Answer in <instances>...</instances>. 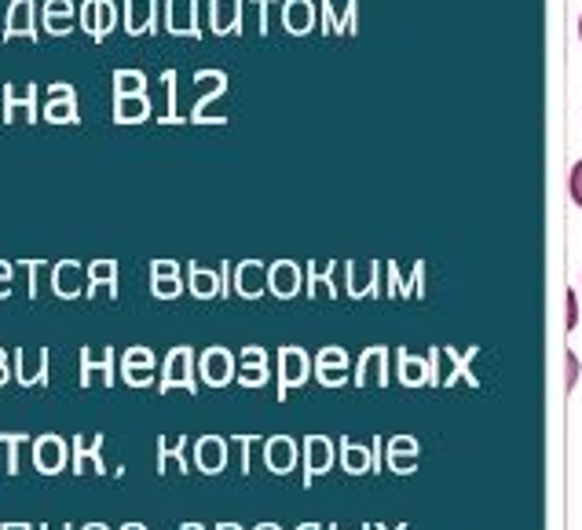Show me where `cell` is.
<instances>
[{
  "mask_svg": "<svg viewBox=\"0 0 582 530\" xmlns=\"http://www.w3.org/2000/svg\"><path fill=\"white\" fill-rule=\"evenodd\" d=\"M162 392H173V388H184V392H198L195 384V352L187 344H176L169 355H165V366H162Z\"/></svg>",
  "mask_w": 582,
  "mask_h": 530,
  "instance_id": "1",
  "label": "cell"
},
{
  "mask_svg": "<svg viewBox=\"0 0 582 530\" xmlns=\"http://www.w3.org/2000/svg\"><path fill=\"white\" fill-rule=\"evenodd\" d=\"M198 373H201V381L212 384V388H224V384H231V377L239 373V363H235V355L228 352V347L212 344V347L201 352Z\"/></svg>",
  "mask_w": 582,
  "mask_h": 530,
  "instance_id": "2",
  "label": "cell"
},
{
  "mask_svg": "<svg viewBox=\"0 0 582 530\" xmlns=\"http://www.w3.org/2000/svg\"><path fill=\"white\" fill-rule=\"evenodd\" d=\"M66 461H70V447H66L63 436H55V432H49V436H38V439H33V465H38L44 476L63 472Z\"/></svg>",
  "mask_w": 582,
  "mask_h": 530,
  "instance_id": "3",
  "label": "cell"
},
{
  "mask_svg": "<svg viewBox=\"0 0 582 530\" xmlns=\"http://www.w3.org/2000/svg\"><path fill=\"white\" fill-rule=\"evenodd\" d=\"M308 373H312V363H308V352H301V347H282L279 352V381H282V395L301 388V384L308 381Z\"/></svg>",
  "mask_w": 582,
  "mask_h": 530,
  "instance_id": "4",
  "label": "cell"
},
{
  "mask_svg": "<svg viewBox=\"0 0 582 530\" xmlns=\"http://www.w3.org/2000/svg\"><path fill=\"white\" fill-rule=\"evenodd\" d=\"M15 377L27 388H38V384L49 381V347H33V352H15Z\"/></svg>",
  "mask_w": 582,
  "mask_h": 530,
  "instance_id": "5",
  "label": "cell"
},
{
  "mask_svg": "<svg viewBox=\"0 0 582 530\" xmlns=\"http://www.w3.org/2000/svg\"><path fill=\"white\" fill-rule=\"evenodd\" d=\"M334 457H337V450L326 436H308L304 439V484H312L315 476L330 472Z\"/></svg>",
  "mask_w": 582,
  "mask_h": 530,
  "instance_id": "6",
  "label": "cell"
},
{
  "mask_svg": "<svg viewBox=\"0 0 582 530\" xmlns=\"http://www.w3.org/2000/svg\"><path fill=\"white\" fill-rule=\"evenodd\" d=\"M111 384L114 381V352L111 347H85L81 352V384Z\"/></svg>",
  "mask_w": 582,
  "mask_h": 530,
  "instance_id": "7",
  "label": "cell"
},
{
  "mask_svg": "<svg viewBox=\"0 0 582 530\" xmlns=\"http://www.w3.org/2000/svg\"><path fill=\"white\" fill-rule=\"evenodd\" d=\"M315 373H319V381H323L326 388H337V384L349 381V373H352L349 352H344V347H323L319 358H315Z\"/></svg>",
  "mask_w": 582,
  "mask_h": 530,
  "instance_id": "8",
  "label": "cell"
},
{
  "mask_svg": "<svg viewBox=\"0 0 582 530\" xmlns=\"http://www.w3.org/2000/svg\"><path fill=\"white\" fill-rule=\"evenodd\" d=\"M154 352L144 344H136V347H128V352L122 355V377L128 384H136V388H144V384L154 381Z\"/></svg>",
  "mask_w": 582,
  "mask_h": 530,
  "instance_id": "9",
  "label": "cell"
},
{
  "mask_svg": "<svg viewBox=\"0 0 582 530\" xmlns=\"http://www.w3.org/2000/svg\"><path fill=\"white\" fill-rule=\"evenodd\" d=\"M195 465L201 468L206 476H217L228 468V439L220 436H201L195 443Z\"/></svg>",
  "mask_w": 582,
  "mask_h": 530,
  "instance_id": "10",
  "label": "cell"
},
{
  "mask_svg": "<svg viewBox=\"0 0 582 530\" xmlns=\"http://www.w3.org/2000/svg\"><path fill=\"white\" fill-rule=\"evenodd\" d=\"M52 289L59 297H66V300H74L81 293H89V279H85V268L74 260H63V263H55V271H52Z\"/></svg>",
  "mask_w": 582,
  "mask_h": 530,
  "instance_id": "11",
  "label": "cell"
},
{
  "mask_svg": "<svg viewBox=\"0 0 582 530\" xmlns=\"http://www.w3.org/2000/svg\"><path fill=\"white\" fill-rule=\"evenodd\" d=\"M239 381L246 388H260L268 381V352L260 344H246L239 355Z\"/></svg>",
  "mask_w": 582,
  "mask_h": 530,
  "instance_id": "12",
  "label": "cell"
},
{
  "mask_svg": "<svg viewBox=\"0 0 582 530\" xmlns=\"http://www.w3.org/2000/svg\"><path fill=\"white\" fill-rule=\"evenodd\" d=\"M150 289H154V297H162V300L180 297V289H184L180 263H173V260H154V263H150Z\"/></svg>",
  "mask_w": 582,
  "mask_h": 530,
  "instance_id": "13",
  "label": "cell"
},
{
  "mask_svg": "<svg viewBox=\"0 0 582 530\" xmlns=\"http://www.w3.org/2000/svg\"><path fill=\"white\" fill-rule=\"evenodd\" d=\"M74 468L81 476L85 472H103V432L74 439Z\"/></svg>",
  "mask_w": 582,
  "mask_h": 530,
  "instance_id": "14",
  "label": "cell"
},
{
  "mask_svg": "<svg viewBox=\"0 0 582 530\" xmlns=\"http://www.w3.org/2000/svg\"><path fill=\"white\" fill-rule=\"evenodd\" d=\"M44 117H49V122H63V125L77 122V100L70 84H52L49 103H44Z\"/></svg>",
  "mask_w": 582,
  "mask_h": 530,
  "instance_id": "15",
  "label": "cell"
},
{
  "mask_svg": "<svg viewBox=\"0 0 582 530\" xmlns=\"http://www.w3.org/2000/svg\"><path fill=\"white\" fill-rule=\"evenodd\" d=\"M264 461L276 476H287L290 468L297 465V443L290 436H271L264 443Z\"/></svg>",
  "mask_w": 582,
  "mask_h": 530,
  "instance_id": "16",
  "label": "cell"
},
{
  "mask_svg": "<svg viewBox=\"0 0 582 530\" xmlns=\"http://www.w3.org/2000/svg\"><path fill=\"white\" fill-rule=\"evenodd\" d=\"M268 285H271V293H276V297L290 300L297 289H301V268H297L293 260L271 263V268H268Z\"/></svg>",
  "mask_w": 582,
  "mask_h": 530,
  "instance_id": "17",
  "label": "cell"
},
{
  "mask_svg": "<svg viewBox=\"0 0 582 530\" xmlns=\"http://www.w3.org/2000/svg\"><path fill=\"white\" fill-rule=\"evenodd\" d=\"M235 289H239L242 297H260L268 289V268L264 263H257V260H246L239 263V271H235Z\"/></svg>",
  "mask_w": 582,
  "mask_h": 530,
  "instance_id": "18",
  "label": "cell"
},
{
  "mask_svg": "<svg viewBox=\"0 0 582 530\" xmlns=\"http://www.w3.org/2000/svg\"><path fill=\"white\" fill-rule=\"evenodd\" d=\"M117 11L111 0H89L85 11H81V22H85V30L92 33V38H106V30L114 27Z\"/></svg>",
  "mask_w": 582,
  "mask_h": 530,
  "instance_id": "19",
  "label": "cell"
},
{
  "mask_svg": "<svg viewBox=\"0 0 582 530\" xmlns=\"http://www.w3.org/2000/svg\"><path fill=\"white\" fill-rule=\"evenodd\" d=\"M187 285H191V293L201 297V300L220 297L224 293V271L198 268V263H191V271H187Z\"/></svg>",
  "mask_w": 582,
  "mask_h": 530,
  "instance_id": "20",
  "label": "cell"
},
{
  "mask_svg": "<svg viewBox=\"0 0 582 530\" xmlns=\"http://www.w3.org/2000/svg\"><path fill=\"white\" fill-rule=\"evenodd\" d=\"M187 439H158V468L162 472H187V457H184Z\"/></svg>",
  "mask_w": 582,
  "mask_h": 530,
  "instance_id": "21",
  "label": "cell"
},
{
  "mask_svg": "<svg viewBox=\"0 0 582 530\" xmlns=\"http://www.w3.org/2000/svg\"><path fill=\"white\" fill-rule=\"evenodd\" d=\"M8 38H33V0H11Z\"/></svg>",
  "mask_w": 582,
  "mask_h": 530,
  "instance_id": "22",
  "label": "cell"
},
{
  "mask_svg": "<svg viewBox=\"0 0 582 530\" xmlns=\"http://www.w3.org/2000/svg\"><path fill=\"white\" fill-rule=\"evenodd\" d=\"M341 465H344V472H352V476L371 472L374 454H371V447H363V443L344 439V447H341Z\"/></svg>",
  "mask_w": 582,
  "mask_h": 530,
  "instance_id": "23",
  "label": "cell"
},
{
  "mask_svg": "<svg viewBox=\"0 0 582 530\" xmlns=\"http://www.w3.org/2000/svg\"><path fill=\"white\" fill-rule=\"evenodd\" d=\"M150 114V103H147V95L139 92V95H114V117L117 122H144V117Z\"/></svg>",
  "mask_w": 582,
  "mask_h": 530,
  "instance_id": "24",
  "label": "cell"
},
{
  "mask_svg": "<svg viewBox=\"0 0 582 530\" xmlns=\"http://www.w3.org/2000/svg\"><path fill=\"white\" fill-rule=\"evenodd\" d=\"M385 358H388V352L385 347H371L363 358H360V384H385Z\"/></svg>",
  "mask_w": 582,
  "mask_h": 530,
  "instance_id": "25",
  "label": "cell"
},
{
  "mask_svg": "<svg viewBox=\"0 0 582 530\" xmlns=\"http://www.w3.org/2000/svg\"><path fill=\"white\" fill-rule=\"evenodd\" d=\"M70 22H74V4H70V0H49V4H44V27L52 33H63Z\"/></svg>",
  "mask_w": 582,
  "mask_h": 530,
  "instance_id": "26",
  "label": "cell"
},
{
  "mask_svg": "<svg viewBox=\"0 0 582 530\" xmlns=\"http://www.w3.org/2000/svg\"><path fill=\"white\" fill-rule=\"evenodd\" d=\"M100 285H106L111 293H117V263L114 260H96L89 268V293H96Z\"/></svg>",
  "mask_w": 582,
  "mask_h": 530,
  "instance_id": "27",
  "label": "cell"
},
{
  "mask_svg": "<svg viewBox=\"0 0 582 530\" xmlns=\"http://www.w3.org/2000/svg\"><path fill=\"white\" fill-rule=\"evenodd\" d=\"M128 4V30L144 33L154 27V0H125Z\"/></svg>",
  "mask_w": 582,
  "mask_h": 530,
  "instance_id": "28",
  "label": "cell"
},
{
  "mask_svg": "<svg viewBox=\"0 0 582 530\" xmlns=\"http://www.w3.org/2000/svg\"><path fill=\"white\" fill-rule=\"evenodd\" d=\"M212 27L220 33L239 27V0H212Z\"/></svg>",
  "mask_w": 582,
  "mask_h": 530,
  "instance_id": "29",
  "label": "cell"
},
{
  "mask_svg": "<svg viewBox=\"0 0 582 530\" xmlns=\"http://www.w3.org/2000/svg\"><path fill=\"white\" fill-rule=\"evenodd\" d=\"M147 89V77L139 70H117L114 74V92L117 95H139Z\"/></svg>",
  "mask_w": 582,
  "mask_h": 530,
  "instance_id": "30",
  "label": "cell"
},
{
  "mask_svg": "<svg viewBox=\"0 0 582 530\" xmlns=\"http://www.w3.org/2000/svg\"><path fill=\"white\" fill-rule=\"evenodd\" d=\"M169 30L173 33H195V0L191 4H169Z\"/></svg>",
  "mask_w": 582,
  "mask_h": 530,
  "instance_id": "31",
  "label": "cell"
},
{
  "mask_svg": "<svg viewBox=\"0 0 582 530\" xmlns=\"http://www.w3.org/2000/svg\"><path fill=\"white\" fill-rule=\"evenodd\" d=\"M287 27L297 30V33H304L308 27H312V4H308V0H290L287 4Z\"/></svg>",
  "mask_w": 582,
  "mask_h": 530,
  "instance_id": "32",
  "label": "cell"
},
{
  "mask_svg": "<svg viewBox=\"0 0 582 530\" xmlns=\"http://www.w3.org/2000/svg\"><path fill=\"white\" fill-rule=\"evenodd\" d=\"M38 89L33 84H27V89H8V117H15V111H27V117H33V95Z\"/></svg>",
  "mask_w": 582,
  "mask_h": 530,
  "instance_id": "33",
  "label": "cell"
},
{
  "mask_svg": "<svg viewBox=\"0 0 582 530\" xmlns=\"http://www.w3.org/2000/svg\"><path fill=\"white\" fill-rule=\"evenodd\" d=\"M388 461H392V468H410V461H414V439H392L388 443Z\"/></svg>",
  "mask_w": 582,
  "mask_h": 530,
  "instance_id": "34",
  "label": "cell"
},
{
  "mask_svg": "<svg viewBox=\"0 0 582 530\" xmlns=\"http://www.w3.org/2000/svg\"><path fill=\"white\" fill-rule=\"evenodd\" d=\"M0 443H4V447H8V472L15 476V472H19V454H22V443H30V439L22 436V432H4V436H0Z\"/></svg>",
  "mask_w": 582,
  "mask_h": 530,
  "instance_id": "35",
  "label": "cell"
},
{
  "mask_svg": "<svg viewBox=\"0 0 582 530\" xmlns=\"http://www.w3.org/2000/svg\"><path fill=\"white\" fill-rule=\"evenodd\" d=\"M568 187H572V198H575V205L582 209V162L572 168V179H568Z\"/></svg>",
  "mask_w": 582,
  "mask_h": 530,
  "instance_id": "36",
  "label": "cell"
},
{
  "mask_svg": "<svg viewBox=\"0 0 582 530\" xmlns=\"http://www.w3.org/2000/svg\"><path fill=\"white\" fill-rule=\"evenodd\" d=\"M11 293V263L0 260V300Z\"/></svg>",
  "mask_w": 582,
  "mask_h": 530,
  "instance_id": "37",
  "label": "cell"
},
{
  "mask_svg": "<svg viewBox=\"0 0 582 530\" xmlns=\"http://www.w3.org/2000/svg\"><path fill=\"white\" fill-rule=\"evenodd\" d=\"M8 377H11V363H8V352L0 347V384H8Z\"/></svg>",
  "mask_w": 582,
  "mask_h": 530,
  "instance_id": "38",
  "label": "cell"
},
{
  "mask_svg": "<svg viewBox=\"0 0 582 530\" xmlns=\"http://www.w3.org/2000/svg\"><path fill=\"white\" fill-rule=\"evenodd\" d=\"M572 300H568V326H575V319H579V311H575V293H568Z\"/></svg>",
  "mask_w": 582,
  "mask_h": 530,
  "instance_id": "39",
  "label": "cell"
},
{
  "mask_svg": "<svg viewBox=\"0 0 582 530\" xmlns=\"http://www.w3.org/2000/svg\"><path fill=\"white\" fill-rule=\"evenodd\" d=\"M0 530H33V527H30V523H4Z\"/></svg>",
  "mask_w": 582,
  "mask_h": 530,
  "instance_id": "40",
  "label": "cell"
},
{
  "mask_svg": "<svg viewBox=\"0 0 582 530\" xmlns=\"http://www.w3.org/2000/svg\"><path fill=\"white\" fill-rule=\"evenodd\" d=\"M81 530H111V527H106V523H85Z\"/></svg>",
  "mask_w": 582,
  "mask_h": 530,
  "instance_id": "41",
  "label": "cell"
},
{
  "mask_svg": "<svg viewBox=\"0 0 582 530\" xmlns=\"http://www.w3.org/2000/svg\"><path fill=\"white\" fill-rule=\"evenodd\" d=\"M122 530H147V527H144V523H125Z\"/></svg>",
  "mask_w": 582,
  "mask_h": 530,
  "instance_id": "42",
  "label": "cell"
},
{
  "mask_svg": "<svg viewBox=\"0 0 582 530\" xmlns=\"http://www.w3.org/2000/svg\"><path fill=\"white\" fill-rule=\"evenodd\" d=\"M217 530H242V527H239V523H220Z\"/></svg>",
  "mask_w": 582,
  "mask_h": 530,
  "instance_id": "43",
  "label": "cell"
},
{
  "mask_svg": "<svg viewBox=\"0 0 582 530\" xmlns=\"http://www.w3.org/2000/svg\"><path fill=\"white\" fill-rule=\"evenodd\" d=\"M180 530H206V527H201V523H184Z\"/></svg>",
  "mask_w": 582,
  "mask_h": 530,
  "instance_id": "44",
  "label": "cell"
},
{
  "mask_svg": "<svg viewBox=\"0 0 582 530\" xmlns=\"http://www.w3.org/2000/svg\"><path fill=\"white\" fill-rule=\"evenodd\" d=\"M257 530H282V527H276V523H260Z\"/></svg>",
  "mask_w": 582,
  "mask_h": 530,
  "instance_id": "45",
  "label": "cell"
},
{
  "mask_svg": "<svg viewBox=\"0 0 582 530\" xmlns=\"http://www.w3.org/2000/svg\"><path fill=\"white\" fill-rule=\"evenodd\" d=\"M297 530H319L315 523H304V527H297Z\"/></svg>",
  "mask_w": 582,
  "mask_h": 530,
  "instance_id": "46",
  "label": "cell"
},
{
  "mask_svg": "<svg viewBox=\"0 0 582 530\" xmlns=\"http://www.w3.org/2000/svg\"><path fill=\"white\" fill-rule=\"evenodd\" d=\"M41 530H52V527H41ZM59 530H74V527H59Z\"/></svg>",
  "mask_w": 582,
  "mask_h": 530,
  "instance_id": "47",
  "label": "cell"
},
{
  "mask_svg": "<svg viewBox=\"0 0 582 530\" xmlns=\"http://www.w3.org/2000/svg\"><path fill=\"white\" fill-rule=\"evenodd\" d=\"M579 38H582V19H579Z\"/></svg>",
  "mask_w": 582,
  "mask_h": 530,
  "instance_id": "48",
  "label": "cell"
}]
</instances>
